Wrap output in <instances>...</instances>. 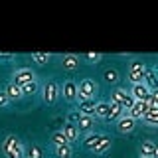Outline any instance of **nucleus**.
Listing matches in <instances>:
<instances>
[{
    "instance_id": "nucleus-4",
    "label": "nucleus",
    "mask_w": 158,
    "mask_h": 158,
    "mask_svg": "<svg viewBox=\"0 0 158 158\" xmlns=\"http://www.w3.org/2000/svg\"><path fill=\"white\" fill-rule=\"evenodd\" d=\"M144 75H146V65L142 61H135L128 65V81L132 83V85H138V83H144Z\"/></svg>"
},
{
    "instance_id": "nucleus-11",
    "label": "nucleus",
    "mask_w": 158,
    "mask_h": 158,
    "mask_svg": "<svg viewBox=\"0 0 158 158\" xmlns=\"http://www.w3.org/2000/svg\"><path fill=\"white\" fill-rule=\"evenodd\" d=\"M131 95H132L135 101H148V99H150V91L146 89L144 83H138V85L131 87Z\"/></svg>"
},
{
    "instance_id": "nucleus-18",
    "label": "nucleus",
    "mask_w": 158,
    "mask_h": 158,
    "mask_svg": "<svg viewBox=\"0 0 158 158\" xmlns=\"http://www.w3.org/2000/svg\"><path fill=\"white\" fill-rule=\"evenodd\" d=\"M144 85H146L148 91H154V89H158V73L154 71V69H146Z\"/></svg>"
},
{
    "instance_id": "nucleus-16",
    "label": "nucleus",
    "mask_w": 158,
    "mask_h": 158,
    "mask_svg": "<svg viewBox=\"0 0 158 158\" xmlns=\"http://www.w3.org/2000/svg\"><path fill=\"white\" fill-rule=\"evenodd\" d=\"M61 67L65 69V71H75L79 67V57L73 56V53H67V56L61 57Z\"/></svg>"
},
{
    "instance_id": "nucleus-6",
    "label": "nucleus",
    "mask_w": 158,
    "mask_h": 158,
    "mask_svg": "<svg viewBox=\"0 0 158 158\" xmlns=\"http://www.w3.org/2000/svg\"><path fill=\"white\" fill-rule=\"evenodd\" d=\"M30 81H36V73H34L30 67H20V69H16V71L12 73V83L18 85V87L26 85Z\"/></svg>"
},
{
    "instance_id": "nucleus-20",
    "label": "nucleus",
    "mask_w": 158,
    "mask_h": 158,
    "mask_svg": "<svg viewBox=\"0 0 158 158\" xmlns=\"http://www.w3.org/2000/svg\"><path fill=\"white\" fill-rule=\"evenodd\" d=\"M109 111H111V105H109V101H97V107H95V118H103V121H107Z\"/></svg>"
},
{
    "instance_id": "nucleus-23",
    "label": "nucleus",
    "mask_w": 158,
    "mask_h": 158,
    "mask_svg": "<svg viewBox=\"0 0 158 158\" xmlns=\"http://www.w3.org/2000/svg\"><path fill=\"white\" fill-rule=\"evenodd\" d=\"M24 154H26V158H44V148L38 144H30Z\"/></svg>"
},
{
    "instance_id": "nucleus-21",
    "label": "nucleus",
    "mask_w": 158,
    "mask_h": 158,
    "mask_svg": "<svg viewBox=\"0 0 158 158\" xmlns=\"http://www.w3.org/2000/svg\"><path fill=\"white\" fill-rule=\"evenodd\" d=\"M53 156H56V158H73V148H71V144L53 146Z\"/></svg>"
},
{
    "instance_id": "nucleus-10",
    "label": "nucleus",
    "mask_w": 158,
    "mask_h": 158,
    "mask_svg": "<svg viewBox=\"0 0 158 158\" xmlns=\"http://www.w3.org/2000/svg\"><path fill=\"white\" fill-rule=\"evenodd\" d=\"M135 128H136V121H135V118H131L128 115L121 117L117 121V131L121 132V135H128V132H132Z\"/></svg>"
},
{
    "instance_id": "nucleus-15",
    "label": "nucleus",
    "mask_w": 158,
    "mask_h": 158,
    "mask_svg": "<svg viewBox=\"0 0 158 158\" xmlns=\"http://www.w3.org/2000/svg\"><path fill=\"white\" fill-rule=\"evenodd\" d=\"M61 132L65 135V138L69 140V144H71V142H77V138H79V128L73 125V123H65V125H63V128H61Z\"/></svg>"
},
{
    "instance_id": "nucleus-13",
    "label": "nucleus",
    "mask_w": 158,
    "mask_h": 158,
    "mask_svg": "<svg viewBox=\"0 0 158 158\" xmlns=\"http://www.w3.org/2000/svg\"><path fill=\"white\" fill-rule=\"evenodd\" d=\"M95 107H97V101H95V99H87V101H81L77 105V111L81 113V115L95 117Z\"/></svg>"
},
{
    "instance_id": "nucleus-1",
    "label": "nucleus",
    "mask_w": 158,
    "mask_h": 158,
    "mask_svg": "<svg viewBox=\"0 0 158 158\" xmlns=\"http://www.w3.org/2000/svg\"><path fill=\"white\" fill-rule=\"evenodd\" d=\"M24 152H26V148L16 135H8L2 140V154L6 158H24L26 156Z\"/></svg>"
},
{
    "instance_id": "nucleus-35",
    "label": "nucleus",
    "mask_w": 158,
    "mask_h": 158,
    "mask_svg": "<svg viewBox=\"0 0 158 158\" xmlns=\"http://www.w3.org/2000/svg\"><path fill=\"white\" fill-rule=\"evenodd\" d=\"M24 158H26V156H24Z\"/></svg>"
},
{
    "instance_id": "nucleus-2",
    "label": "nucleus",
    "mask_w": 158,
    "mask_h": 158,
    "mask_svg": "<svg viewBox=\"0 0 158 158\" xmlns=\"http://www.w3.org/2000/svg\"><path fill=\"white\" fill-rule=\"evenodd\" d=\"M99 93V85L95 83V79H81L77 85V101H87V99H95Z\"/></svg>"
},
{
    "instance_id": "nucleus-26",
    "label": "nucleus",
    "mask_w": 158,
    "mask_h": 158,
    "mask_svg": "<svg viewBox=\"0 0 158 158\" xmlns=\"http://www.w3.org/2000/svg\"><path fill=\"white\" fill-rule=\"evenodd\" d=\"M30 59H32L36 65H46L49 59H52V53H32Z\"/></svg>"
},
{
    "instance_id": "nucleus-12",
    "label": "nucleus",
    "mask_w": 158,
    "mask_h": 158,
    "mask_svg": "<svg viewBox=\"0 0 158 158\" xmlns=\"http://www.w3.org/2000/svg\"><path fill=\"white\" fill-rule=\"evenodd\" d=\"M103 136H105V135H101V132H95V131L89 132V135L83 138V146H85L87 150H91V152H93V150H95V148L99 146V142L103 140Z\"/></svg>"
},
{
    "instance_id": "nucleus-33",
    "label": "nucleus",
    "mask_w": 158,
    "mask_h": 158,
    "mask_svg": "<svg viewBox=\"0 0 158 158\" xmlns=\"http://www.w3.org/2000/svg\"><path fill=\"white\" fill-rule=\"evenodd\" d=\"M154 146H156V158H158V142H154Z\"/></svg>"
},
{
    "instance_id": "nucleus-8",
    "label": "nucleus",
    "mask_w": 158,
    "mask_h": 158,
    "mask_svg": "<svg viewBox=\"0 0 158 158\" xmlns=\"http://www.w3.org/2000/svg\"><path fill=\"white\" fill-rule=\"evenodd\" d=\"M75 127L79 128V132H93L95 128V117H87V115H81L77 111V118H75Z\"/></svg>"
},
{
    "instance_id": "nucleus-17",
    "label": "nucleus",
    "mask_w": 158,
    "mask_h": 158,
    "mask_svg": "<svg viewBox=\"0 0 158 158\" xmlns=\"http://www.w3.org/2000/svg\"><path fill=\"white\" fill-rule=\"evenodd\" d=\"M109 105H111V111H109V117H107V121H118L121 117H125L127 115V111L123 109L118 103H113V101H109Z\"/></svg>"
},
{
    "instance_id": "nucleus-19",
    "label": "nucleus",
    "mask_w": 158,
    "mask_h": 158,
    "mask_svg": "<svg viewBox=\"0 0 158 158\" xmlns=\"http://www.w3.org/2000/svg\"><path fill=\"white\" fill-rule=\"evenodd\" d=\"M4 91H6V95H8V99H10V101H18V99H22V97H24V93H22V87L14 85L12 81H10L6 87H4Z\"/></svg>"
},
{
    "instance_id": "nucleus-27",
    "label": "nucleus",
    "mask_w": 158,
    "mask_h": 158,
    "mask_svg": "<svg viewBox=\"0 0 158 158\" xmlns=\"http://www.w3.org/2000/svg\"><path fill=\"white\" fill-rule=\"evenodd\" d=\"M142 121H144V125H146V127L156 128V127H158V111H148V113H146V117L142 118Z\"/></svg>"
},
{
    "instance_id": "nucleus-34",
    "label": "nucleus",
    "mask_w": 158,
    "mask_h": 158,
    "mask_svg": "<svg viewBox=\"0 0 158 158\" xmlns=\"http://www.w3.org/2000/svg\"><path fill=\"white\" fill-rule=\"evenodd\" d=\"M140 158H144V156H140Z\"/></svg>"
},
{
    "instance_id": "nucleus-22",
    "label": "nucleus",
    "mask_w": 158,
    "mask_h": 158,
    "mask_svg": "<svg viewBox=\"0 0 158 158\" xmlns=\"http://www.w3.org/2000/svg\"><path fill=\"white\" fill-rule=\"evenodd\" d=\"M49 142H52L53 146H63V144H69V140L65 138L61 131H53L52 135H49Z\"/></svg>"
},
{
    "instance_id": "nucleus-30",
    "label": "nucleus",
    "mask_w": 158,
    "mask_h": 158,
    "mask_svg": "<svg viewBox=\"0 0 158 158\" xmlns=\"http://www.w3.org/2000/svg\"><path fill=\"white\" fill-rule=\"evenodd\" d=\"M148 105H150V111H158V89L150 91V99H148Z\"/></svg>"
},
{
    "instance_id": "nucleus-31",
    "label": "nucleus",
    "mask_w": 158,
    "mask_h": 158,
    "mask_svg": "<svg viewBox=\"0 0 158 158\" xmlns=\"http://www.w3.org/2000/svg\"><path fill=\"white\" fill-rule=\"evenodd\" d=\"M16 56L14 53H0V63H12Z\"/></svg>"
},
{
    "instance_id": "nucleus-32",
    "label": "nucleus",
    "mask_w": 158,
    "mask_h": 158,
    "mask_svg": "<svg viewBox=\"0 0 158 158\" xmlns=\"http://www.w3.org/2000/svg\"><path fill=\"white\" fill-rule=\"evenodd\" d=\"M8 103H10V99H8V95H6V91L2 89V91H0V107H6Z\"/></svg>"
},
{
    "instance_id": "nucleus-7",
    "label": "nucleus",
    "mask_w": 158,
    "mask_h": 158,
    "mask_svg": "<svg viewBox=\"0 0 158 158\" xmlns=\"http://www.w3.org/2000/svg\"><path fill=\"white\" fill-rule=\"evenodd\" d=\"M150 111V105H148V101H135V105L127 111V115L131 118H135V121H142V118L146 117V113Z\"/></svg>"
},
{
    "instance_id": "nucleus-5",
    "label": "nucleus",
    "mask_w": 158,
    "mask_h": 158,
    "mask_svg": "<svg viewBox=\"0 0 158 158\" xmlns=\"http://www.w3.org/2000/svg\"><path fill=\"white\" fill-rule=\"evenodd\" d=\"M111 101L118 103L125 111H128V109L135 105V99H132L131 91H127V89H123V87H118V89H115V91L111 93Z\"/></svg>"
},
{
    "instance_id": "nucleus-3",
    "label": "nucleus",
    "mask_w": 158,
    "mask_h": 158,
    "mask_svg": "<svg viewBox=\"0 0 158 158\" xmlns=\"http://www.w3.org/2000/svg\"><path fill=\"white\" fill-rule=\"evenodd\" d=\"M59 95H61V87L57 85V81L48 79V81L42 85V101H44V103L53 105V103L59 99Z\"/></svg>"
},
{
    "instance_id": "nucleus-25",
    "label": "nucleus",
    "mask_w": 158,
    "mask_h": 158,
    "mask_svg": "<svg viewBox=\"0 0 158 158\" xmlns=\"http://www.w3.org/2000/svg\"><path fill=\"white\" fill-rule=\"evenodd\" d=\"M111 144H113L111 136H107V135H105V136H103V140L99 142V146H97L93 152H95V154H105V152L109 150V148H111Z\"/></svg>"
},
{
    "instance_id": "nucleus-14",
    "label": "nucleus",
    "mask_w": 158,
    "mask_h": 158,
    "mask_svg": "<svg viewBox=\"0 0 158 158\" xmlns=\"http://www.w3.org/2000/svg\"><path fill=\"white\" fill-rule=\"evenodd\" d=\"M138 154L144 156V158H156V146H154V142H150V140L140 142V146H138Z\"/></svg>"
},
{
    "instance_id": "nucleus-24",
    "label": "nucleus",
    "mask_w": 158,
    "mask_h": 158,
    "mask_svg": "<svg viewBox=\"0 0 158 158\" xmlns=\"http://www.w3.org/2000/svg\"><path fill=\"white\" fill-rule=\"evenodd\" d=\"M103 77H105L107 83H117L118 79H121V75H118L117 67H107L105 71H103Z\"/></svg>"
},
{
    "instance_id": "nucleus-29",
    "label": "nucleus",
    "mask_w": 158,
    "mask_h": 158,
    "mask_svg": "<svg viewBox=\"0 0 158 158\" xmlns=\"http://www.w3.org/2000/svg\"><path fill=\"white\" fill-rule=\"evenodd\" d=\"M81 59L85 63H89V65H95V63H99L103 59V56H101V53H83Z\"/></svg>"
},
{
    "instance_id": "nucleus-9",
    "label": "nucleus",
    "mask_w": 158,
    "mask_h": 158,
    "mask_svg": "<svg viewBox=\"0 0 158 158\" xmlns=\"http://www.w3.org/2000/svg\"><path fill=\"white\" fill-rule=\"evenodd\" d=\"M61 95L67 103H75L77 101V83L71 81V79H67L61 87Z\"/></svg>"
},
{
    "instance_id": "nucleus-28",
    "label": "nucleus",
    "mask_w": 158,
    "mask_h": 158,
    "mask_svg": "<svg viewBox=\"0 0 158 158\" xmlns=\"http://www.w3.org/2000/svg\"><path fill=\"white\" fill-rule=\"evenodd\" d=\"M38 89H40V85H38V79H36V81H30L26 85H22V93H24V97L26 95H36Z\"/></svg>"
}]
</instances>
